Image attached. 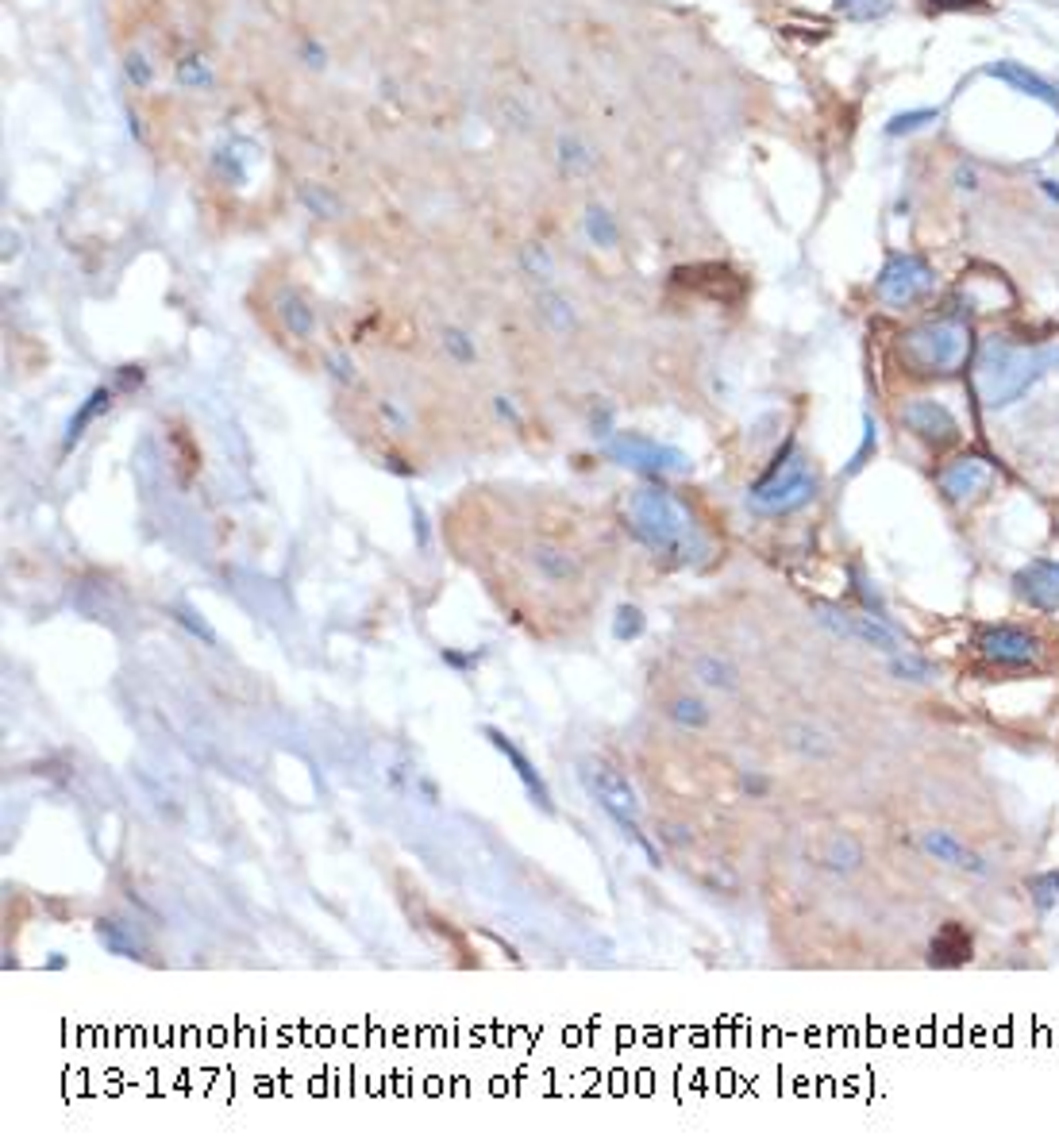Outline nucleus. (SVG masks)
<instances>
[{
	"label": "nucleus",
	"instance_id": "7",
	"mask_svg": "<svg viewBox=\"0 0 1059 1148\" xmlns=\"http://www.w3.org/2000/svg\"><path fill=\"white\" fill-rule=\"evenodd\" d=\"M582 779H586V786H590V794L629 829V833H635V818H639V798H635L632 783L617 771V767H609V763H586L582 767ZM639 836V833H635Z\"/></svg>",
	"mask_w": 1059,
	"mask_h": 1148
},
{
	"label": "nucleus",
	"instance_id": "25",
	"mask_svg": "<svg viewBox=\"0 0 1059 1148\" xmlns=\"http://www.w3.org/2000/svg\"><path fill=\"white\" fill-rule=\"evenodd\" d=\"M643 632V613L635 606H621L617 609V621H613V636L617 640H635Z\"/></svg>",
	"mask_w": 1059,
	"mask_h": 1148
},
{
	"label": "nucleus",
	"instance_id": "5",
	"mask_svg": "<svg viewBox=\"0 0 1059 1148\" xmlns=\"http://www.w3.org/2000/svg\"><path fill=\"white\" fill-rule=\"evenodd\" d=\"M933 286H937V274H933V266L925 259H917V255H894L882 266V274L874 282V294H878L882 305L905 309V305L925 301L933 294Z\"/></svg>",
	"mask_w": 1059,
	"mask_h": 1148
},
{
	"label": "nucleus",
	"instance_id": "12",
	"mask_svg": "<svg viewBox=\"0 0 1059 1148\" xmlns=\"http://www.w3.org/2000/svg\"><path fill=\"white\" fill-rule=\"evenodd\" d=\"M994 482V467L978 455H963L955 459L952 467L940 470V490L952 498V502H967V498H978L982 490H990Z\"/></svg>",
	"mask_w": 1059,
	"mask_h": 1148
},
{
	"label": "nucleus",
	"instance_id": "20",
	"mask_svg": "<svg viewBox=\"0 0 1059 1148\" xmlns=\"http://www.w3.org/2000/svg\"><path fill=\"white\" fill-rule=\"evenodd\" d=\"M108 405H112V390H105V386H101V390H93V394H89V401L78 409V417L70 420V428H66V447H74V443L82 439L85 424L97 417V413H105Z\"/></svg>",
	"mask_w": 1059,
	"mask_h": 1148
},
{
	"label": "nucleus",
	"instance_id": "13",
	"mask_svg": "<svg viewBox=\"0 0 1059 1148\" xmlns=\"http://www.w3.org/2000/svg\"><path fill=\"white\" fill-rule=\"evenodd\" d=\"M486 740H490V744H494V748H497V751H501V755H505V759H509V763H513V771H517V779H521V783H525V790H529V798L531 802H535V806H539V810H543V814H555V802H551V790H547V783H543V775H539V771H535V767H531V759L529 755H525V751H521V748H517V744H513V740H509V736H505V732L501 729H494V725H486Z\"/></svg>",
	"mask_w": 1059,
	"mask_h": 1148
},
{
	"label": "nucleus",
	"instance_id": "23",
	"mask_svg": "<svg viewBox=\"0 0 1059 1148\" xmlns=\"http://www.w3.org/2000/svg\"><path fill=\"white\" fill-rule=\"evenodd\" d=\"M837 12L847 19H878L890 12V0H837Z\"/></svg>",
	"mask_w": 1059,
	"mask_h": 1148
},
{
	"label": "nucleus",
	"instance_id": "15",
	"mask_svg": "<svg viewBox=\"0 0 1059 1148\" xmlns=\"http://www.w3.org/2000/svg\"><path fill=\"white\" fill-rule=\"evenodd\" d=\"M921 844H925V852H929L937 863H948V867H955V871H971V875H986L982 855H974V852H971L967 844H959L952 833L933 829V833L921 836Z\"/></svg>",
	"mask_w": 1059,
	"mask_h": 1148
},
{
	"label": "nucleus",
	"instance_id": "31",
	"mask_svg": "<svg viewBox=\"0 0 1059 1148\" xmlns=\"http://www.w3.org/2000/svg\"><path fill=\"white\" fill-rule=\"evenodd\" d=\"M497 413H501V417H513V420H517V413H513V405H509V401H505V398H501V401H497Z\"/></svg>",
	"mask_w": 1059,
	"mask_h": 1148
},
{
	"label": "nucleus",
	"instance_id": "22",
	"mask_svg": "<svg viewBox=\"0 0 1059 1148\" xmlns=\"http://www.w3.org/2000/svg\"><path fill=\"white\" fill-rule=\"evenodd\" d=\"M666 713H670V721H678L682 729L698 732V729H705V725H709V710H705L698 698H674Z\"/></svg>",
	"mask_w": 1059,
	"mask_h": 1148
},
{
	"label": "nucleus",
	"instance_id": "21",
	"mask_svg": "<svg viewBox=\"0 0 1059 1148\" xmlns=\"http://www.w3.org/2000/svg\"><path fill=\"white\" fill-rule=\"evenodd\" d=\"M890 675L902 678V682H933L937 667L925 663V659H917V655H902V651H898V655L890 659Z\"/></svg>",
	"mask_w": 1059,
	"mask_h": 1148
},
{
	"label": "nucleus",
	"instance_id": "8",
	"mask_svg": "<svg viewBox=\"0 0 1059 1148\" xmlns=\"http://www.w3.org/2000/svg\"><path fill=\"white\" fill-rule=\"evenodd\" d=\"M974 647H978L982 659H990L998 667H1033V663H1041V640L1013 625H986L974 636Z\"/></svg>",
	"mask_w": 1059,
	"mask_h": 1148
},
{
	"label": "nucleus",
	"instance_id": "1",
	"mask_svg": "<svg viewBox=\"0 0 1059 1148\" xmlns=\"http://www.w3.org/2000/svg\"><path fill=\"white\" fill-rule=\"evenodd\" d=\"M629 517H632L635 536H639L655 555H666L670 563L690 567V563H698V559L709 551L705 536L698 532V524L686 517V509H682L670 494H663V490H655V486L635 490L632 502H629Z\"/></svg>",
	"mask_w": 1059,
	"mask_h": 1148
},
{
	"label": "nucleus",
	"instance_id": "11",
	"mask_svg": "<svg viewBox=\"0 0 1059 1148\" xmlns=\"http://www.w3.org/2000/svg\"><path fill=\"white\" fill-rule=\"evenodd\" d=\"M1013 590L1041 613H1059V559H1033L1013 574Z\"/></svg>",
	"mask_w": 1059,
	"mask_h": 1148
},
{
	"label": "nucleus",
	"instance_id": "10",
	"mask_svg": "<svg viewBox=\"0 0 1059 1148\" xmlns=\"http://www.w3.org/2000/svg\"><path fill=\"white\" fill-rule=\"evenodd\" d=\"M902 424H905L913 435H921L925 443H933V447H948V443L959 439V420L952 417L948 405H940V401H933V398H913V401H905Z\"/></svg>",
	"mask_w": 1059,
	"mask_h": 1148
},
{
	"label": "nucleus",
	"instance_id": "26",
	"mask_svg": "<svg viewBox=\"0 0 1059 1148\" xmlns=\"http://www.w3.org/2000/svg\"><path fill=\"white\" fill-rule=\"evenodd\" d=\"M174 621H178V625H186L189 632H193V636H201L209 647H216V644H220V636H216V632L205 625V617H201V613H193V609H186V606H178V609H174Z\"/></svg>",
	"mask_w": 1059,
	"mask_h": 1148
},
{
	"label": "nucleus",
	"instance_id": "2",
	"mask_svg": "<svg viewBox=\"0 0 1059 1148\" xmlns=\"http://www.w3.org/2000/svg\"><path fill=\"white\" fill-rule=\"evenodd\" d=\"M1044 374V355L1033 347H1017L1006 335H990L974 359V386L986 409H1006L1025 398Z\"/></svg>",
	"mask_w": 1059,
	"mask_h": 1148
},
{
	"label": "nucleus",
	"instance_id": "27",
	"mask_svg": "<svg viewBox=\"0 0 1059 1148\" xmlns=\"http://www.w3.org/2000/svg\"><path fill=\"white\" fill-rule=\"evenodd\" d=\"M925 120H937V112L933 108H925V112H909V116H898L894 123H890V135H902V131H917Z\"/></svg>",
	"mask_w": 1059,
	"mask_h": 1148
},
{
	"label": "nucleus",
	"instance_id": "30",
	"mask_svg": "<svg viewBox=\"0 0 1059 1148\" xmlns=\"http://www.w3.org/2000/svg\"><path fill=\"white\" fill-rule=\"evenodd\" d=\"M955 178H959V186H963V190H974V182H978V178H974V170H959Z\"/></svg>",
	"mask_w": 1059,
	"mask_h": 1148
},
{
	"label": "nucleus",
	"instance_id": "4",
	"mask_svg": "<svg viewBox=\"0 0 1059 1148\" xmlns=\"http://www.w3.org/2000/svg\"><path fill=\"white\" fill-rule=\"evenodd\" d=\"M817 494V478L809 474V463L802 451H794V443L774 459V467L763 474V482L747 494V509L763 513V517H782L794 513L802 505H809Z\"/></svg>",
	"mask_w": 1059,
	"mask_h": 1148
},
{
	"label": "nucleus",
	"instance_id": "19",
	"mask_svg": "<svg viewBox=\"0 0 1059 1148\" xmlns=\"http://www.w3.org/2000/svg\"><path fill=\"white\" fill-rule=\"evenodd\" d=\"M278 316H282V324L290 328V335H297V339H309V335L317 331V316H313V309H309L297 294H282Z\"/></svg>",
	"mask_w": 1059,
	"mask_h": 1148
},
{
	"label": "nucleus",
	"instance_id": "29",
	"mask_svg": "<svg viewBox=\"0 0 1059 1148\" xmlns=\"http://www.w3.org/2000/svg\"><path fill=\"white\" fill-rule=\"evenodd\" d=\"M447 343H451V347L459 351V359H470V355H474V351H470V347L462 343V335H459V331H451V335H447Z\"/></svg>",
	"mask_w": 1059,
	"mask_h": 1148
},
{
	"label": "nucleus",
	"instance_id": "24",
	"mask_svg": "<svg viewBox=\"0 0 1059 1148\" xmlns=\"http://www.w3.org/2000/svg\"><path fill=\"white\" fill-rule=\"evenodd\" d=\"M97 933H101V940H105L116 956H139V944L120 933V922H101V925H97Z\"/></svg>",
	"mask_w": 1059,
	"mask_h": 1148
},
{
	"label": "nucleus",
	"instance_id": "28",
	"mask_svg": "<svg viewBox=\"0 0 1059 1148\" xmlns=\"http://www.w3.org/2000/svg\"><path fill=\"white\" fill-rule=\"evenodd\" d=\"M590 235H594L598 243H605V247L617 239V231H613V224H609L605 212H590Z\"/></svg>",
	"mask_w": 1059,
	"mask_h": 1148
},
{
	"label": "nucleus",
	"instance_id": "3",
	"mask_svg": "<svg viewBox=\"0 0 1059 1148\" xmlns=\"http://www.w3.org/2000/svg\"><path fill=\"white\" fill-rule=\"evenodd\" d=\"M898 355L921 378H948L971 355V331L959 320H929L902 335Z\"/></svg>",
	"mask_w": 1059,
	"mask_h": 1148
},
{
	"label": "nucleus",
	"instance_id": "17",
	"mask_svg": "<svg viewBox=\"0 0 1059 1148\" xmlns=\"http://www.w3.org/2000/svg\"><path fill=\"white\" fill-rule=\"evenodd\" d=\"M821 863H825L829 871H855V867L863 863V844H859L851 833H833L829 836V844L821 848Z\"/></svg>",
	"mask_w": 1059,
	"mask_h": 1148
},
{
	"label": "nucleus",
	"instance_id": "18",
	"mask_svg": "<svg viewBox=\"0 0 1059 1148\" xmlns=\"http://www.w3.org/2000/svg\"><path fill=\"white\" fill-rule=\"evenodd\" d=\"M694 675L709 686V690H736L740 686V675H736V667L729 663V659H721V655H698L694 659Z\"/></svg>",
	"mask_w": 1059,
	"mask_h": 1148
},
{
	"label": "nucleus",
	"instance_id": "14",
	"mask_svg": "<svg viewBox=\"0 0 1059 1148\" xmlns=\"http://www.w3.org/2000/svg\"><path fill=\"white\" fill-rule=\"evenodd\" d=\"M986 74H990V78H998V82H1006V86H1013V89H1021L1025 97H1037V101H1044L1048 108H1056V112H1059V89H1056V86H1052V82H1044L1041 74L1025 70L1021 62H994Z\"/></svg>",
	"mask_w": 1059,
	"mask_h": 1148
},
{
	"label": "nucleus",
	"instance_id": "9",
	"mask_svg": "<svg viewBox=\"0 0 1059 1148\" xmlns=\"http://www.w3.org/2000/svg\"><path fill=\"white\" fill-rule=\"evenodd\" d=\"M817 621L825 628H833L837 636H847V640H859L874 651H886V655H898L902 651V640L898 632L886 625L882 617H867V613H844L837 606H821L817 609Z\"/></svg>",
	"mask_w": 1059,
	"mask_h": 1148
},
{
	"label": "nucleus",
	"instance_id": "16",
	"mask_svg": "<svg viewBox=\"0 0 1059 1148\" xmlns=\"http://www.w3.org/2000/svg\"><path fill=\"white\" fill-rule=\"evenodd\" d=\"M531 567L543 574V578H551V582H566V578H578L582 574V567H578V559L574 555H566L563 547H555V543H535L529 551Z\"/></svg>",
	"mask_w": 1059,
	"mask_h": 1148
},
{
	"label": "nucleus",
	"instance_id": "6",
	"mask_svg": "<svg viewBox=\"0 0 1059 1148\" xmlns=\"http://www.w3.org/2000/svg\"><path fill=\"white\" fill-rule=\"evenodd\" d=\"M609 455L625 467H635V470H647V474H686L690 470V455L678 451V447H666L659 439H647L639 432H621L613 443H609Z\"/></svg>",
	"mask_w": 1059,
	"mask_h": 1148
}]
</instances>
